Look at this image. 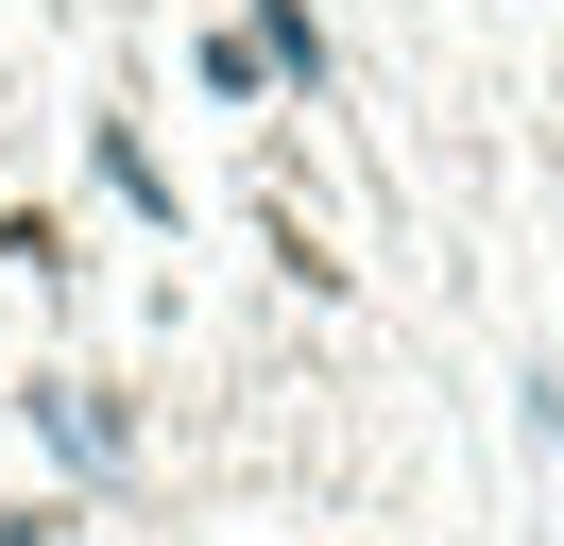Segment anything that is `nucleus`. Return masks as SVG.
I'll list each match as a JSON object with an SVG mask.
<instances>
[{
	"label": "nucleus",
	"instance_id": "2",
	"mask_svg": "<svg viewBox=\"0 0 564 546\" xmlns=\"http://www.w3.org/2000/svg\"><path fill=\"white\" fill-rule=\"evenodd\" d=\"M240 34H257V68H274V86H325V34H308V0H257Z\"/></svg>",
	"mask_w": 564,
	"mask_h": 546
},
{
	"label": "nucleus",
	"instance_id": "4",
	"mask_svg": "<svg viewBox=\"0 0 564 546\" xmlns=\"http://www.w3.org/2000/svg\"><path fill=\"white\" fill-rule=\"evenodd\" d=\"M52 529H69V512H52V495H35V512H0V546H52Z\"/></svg>",
	"mask_w": 564,
	"mask_h": 546
},
{
	"label": "nucleus",
	"instance_id": "3",
	"mask_svg": "<svg viewBox=\"0 0 564 546\" xmlns=\"http://www.w3.org/2000/svg\"><path fill=\"white\" fill-rule=\"evenodd\" d=\"M86 154H104V188H120V205H138V222H172V171H154V154H138V120H104V136H86Z\"/></svg>",
	"mask_w": 564,
	"mask_h": 546
},
{
	"label": "nucleus",
	"instance_id": "1",
	"mask_svg": "<svg viewBox=\"0 0 564 546\" xmlns=\"http://www.w3.org/2000/svg\"><path fill=\"white\" fill-rule=\"evenodd\" d=\"M35 427H52V461H69V478H86V495H104V478H120V461H138V427H120V410H104V393H86V375H52V393H35Z\"/></svg>",
	"mask_w": 564,
	"mask_h": 546
}]
</instances>
